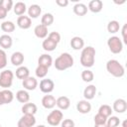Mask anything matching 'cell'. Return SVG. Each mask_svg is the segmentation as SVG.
<instances>
[{
  "mask_svg": "<svg viewBox=\"0 0 127 127\" xmlns=\"http://www.w3.org/2000/svg\"><path fill=\"white\" fill-rule=\"evenodd\" d=\"M95 49L91 46H87L82 49L80 54V64L84 67H91L95 62Z\"/></svg>",
  "mask_w": 127,
  "mask_h": 127,
  "instance_id": "1",
  "label": "cell"
},
{
  "mask_svg": "<svg viewBox=\"0 0 127 127\" xmlns=\"http://www.w3.org/2000/svg\"><path fill=\"white\" fill-rule=\"evenodd\" d=\"M54 65L58 70H65L73 65V58L68 53H63L56 59Z\"/></svg>",
  "mask_w": 127,
  "mask_h": 127,
  "instance_id": "2",
  "label": "cell"
},
{
  "mask_svg": "<svg viewBox=\"0 0 127 127\" xmlns=\"http://www.w3.org/2000/svg\"><path fill=\"white\" fill-rule=\"evenodd\" d=\"M106 69L114 77H122L125 73L124 66L117 60H109L106 63Z\"/></svg>",
  "mask_w": 127,
  "mask_h": 127,
  "instance_id": "3",
  "label": "cell"
},
{
  "mask_svg": "<svg viewBox=\"0 0 127 127\" xmlns=\"http://www.w3.org/2000/svg\"><path fill=\"white\" fill-rule=\"evenodd\" d=\"M107 46L112 54H120L123 50V43L117 36H112L107 40Z\"/></svg>",
  "mask_w": 127,
  "mask_h": 127,
  "instance_id": "4",
  "label": "cell"
},
{
  "mask_svg": "<svg viewBox=\"0 0 127 127\" xmlns=\"http://www.w3.org/2000/svg\"><path fill=\"white\" fill-rule=\"evenodd\" d=\"M13 79H14L13 71L10 69H4L0 73V86L3 87L4 89H8L12 85Z\"/></svg>",
  "mask_w": 127,
  "mask_h": 127,
  "instance_id": "5",
  "label": "cell"
},
{
  "mask_svg": "<svg viewBox=\"0 0 127 127\" xmlns=\"http://www.w3.org/2000/svg\"><path fill=\"white\" fill-rule=\"evenodd\" d=\"M64 114L60 109H55L51 111V113L47 116V122L51 126H58L63 121Z\"/></svg>",
  "mask_w": 127,
  "mask_h": 127,
  "instance_id": "6",
  "label": "cell"
},
{
  "mask_svg": "<svg viewBox=\"0 0 127 127\" xmlns=\"http://www.w3.org/2000/svg\"><path fill=\"white\" fill-rule=\"evenodd\" d=\"M36 124V118L35 115H28L23 114V116L19 119L17 126L18 127H33Z\"/></svg>",
  "mask_w": 127,
  "mask_h": 127,
  "instance_id": "7",
  "label": "cell"
},
{
  "mask_svg": "<svg viewBox=\"0 0 127 127\" xmlns=\"http://www.w3.org/2000/svg\"><path fill=\"white\" fill-rule=\"evenodd\" d=\"M55 88V83L51 78H44L40 81V90L43 93L50 94Z\"/></svg>",
  "mask_w": 127,
  "mask_h": 127,
  "instance_id": "8",
  "label": "cell"
},
{
  "mask_svg": "<svg viewBox=\"0 0 127 127\" xmlns=\"http://www.w3.org/2000/svg\"><path fill=\"white\" fill-rule=\"evenodd\" d=\"M112 110L117 113H124L127 110V102L123 98H118L113 102Z\"/></svg>",
  "mask_w": 127,
  "mask_h": 127,
  "instance_id": "9",
  "label": "cell"
},
{
  "mask_svg": "<svg viewBox=\"0 0 127 127\" xmlns=\"http://www.w3.org/2000/svg\"><path fill=\"white\" fill-rule=\"evenodd\" d=\"M17 26L23 30H27L32 26V20L29 16H19L17 19Z\"/></svg>",
  "mask_w": 127,
  "mask_h": 127,
  "instance_id": "10",
  "label": "cell"
},
{
  "mask_svg": "<svg viewBox=\"0 0 127 127\" xmlns=\"http://www.w3.org/2000/svg\"><path fill=\"white\" fill-rule=\"evenodd\" d=\"M22 85L26 90H34L38 86V80L33 76H28L27 78L23 79Z\"/></svg>",
  "mask_w": 127,
  "mask_h": 127,
  "instance_id": "11",
  "label": "cell"
},
{
  "mask_svg": "<svg viewBox=\"0 0 127 127\" xmlns=\"http://www.w3.org/2000/svg\"><path fill=\"white\" fill-rule=\"evenodd\" d=\"M42 105L46 109H53L56 106V97L51 94H47L42 98Z\"/></svg>",
  "mask_w": 127,
  "mask_h": 127,
  "instance_id": "12",
  "label": "cell"
},
{
  "mask_svg": "<svg viewBox=\"0 0 127 127\" xmlns=\"http://www.w3.org/2000/svg\"><path fill=\"white\" fill-rule=\"evenodd\" d=\"M76 109L79 113L81 114H86L88 112H90L91 110V104L89 103L88 100H79L76 103Z\"/></svg>",
  "mask_w": 127,
  "mask_h": 127,
  "instance_id": "13",
  "label": "cell"
},
{
  "mask_svg": "<svg viewBox=\"0 0 127 127\" xmlns=\"http://www.w3.org/2000/svg\"><path fill=\"white\" fill-rule=\"evenodd\" d=\"M56 105L60 110H66L70 106V100L67 96H60L56 99Z\"/></svg>",
  "mask_w": 127,
  "mask_h": 127,
  "instance_id": "14",
  "label": "cell"
},
{
  "mask_svg": "<svg viewBox=\"0 0 127 127\" xmlns=\"http://www.w3.org/2000/svg\"><path fill=\"white\" fill-rule=\"evenodd\" d=\"M53 64V59L50 55L48 54H43L39 57L38 59V65H42L45 66L47 68H49L51 65Z\"/></svg>",
  "mask_w": 127,
  "mask_h": 127,
  "instance_id": "15",
  "label": "cell"
},
{
  "mask_svg": "<svg viewBox=\"0 0 127 127\" xmlns=\"http://www.w3.org/2000/svg\"><path fill=\"white\" fill-rule=\"evenodd\" d=\"M11 64L15 66H21L24 63V55L21 52H14L11 56Z\"/></svg>",
  "mask_w": 127,
  "mask_h": 127,
  "instance_id": "16",
  "label": "cell"
},
{
  "mask_svg": "<svg viewBox=\"0 0 127 127\" xmlns=\"http://www.w3.org/2000/svg\"><path fill=\"white\" fill-rule=\"evenodd\" d=\"M34 34L39 39H46V37L48 36V27L42 24L37 25L34 29Z\"/></svg>",
  "mask_w": 127,
  "mask_h": 127,
  "instance_id": "17",
  "label": "cell"
},
{
  "mask_svg": "<svg viewBox=\"0 0 127 127\" xmlns=\"http://www.w3.org/2000/svg\"><path fill=\"white\" fill-rule=\"evenodd\" d=\"M38 111V107L35 103L27 102L22 106V112L23 114H28V115H35Z\"/></svg>",
  "mask_w": 127,
  "mask_h": 127,
  "instance_id": "18",
  "label": "cell"
},
{
  "mask_svg": "<svg viewBox=\"0 0 127 127\" xmlns=\"http://www.w3.org/2000/svg\"><path fill=\"white\" fill-rule=\"evenodd\" d=\"M13 45V40L8 34H4L0 37V47L2 50H8L12 47Z\"/></svg>",
  "mask_w": 127,
  "mask_h": 127,
  "instance_id": "19",
  "label": "cell"
},
{
  "mask_svg": "<svg viewBox=\"0 0 127 127\" xmlns=\"http://www.w3.org/2000/svg\"><path fill=\"white\" fill-rule=\"evenodd\" d=\"M103 8V3L101 0H91L88 3V10L92 13H99Z\"/></svg>",
  "mask_w": 127,
  "mask_h": 127,
  "instance_id": "20",
  "label": "cell"
},
{
  "mask_svg": "<svg viewBox=\"0 0 127 127\" xmlns=\"http://www.w3.org/2000/svg\"><path fill=\"white\" fill-rule=\"evenodd\" d=\"M70 47L75 50V51H79V50H82L83 47H84V41L82 38L78 37V36H75L73 38H71L70 40Z\"/></svg>",
  "mask_w": 127,
  "mask_h": 127,
  "instance_id": "21",
  "label": "cell"
},
{
  "mask_svg": "<svg viewBox=\"0 0 127 127\" xmlns=\"http://www.w3.org/2000/svg\"><path fill=\"white\" fill-rule=\"evenodd\" d=\"M41 13H42V8L38 4H32L28 8V15H29L30 18L36 19L41 15Z\"/></svg>",
  "mask_w": 127,
  "mask_h": 127,
  "instance_id": "22",
  "label": "cell"
},
{
  "mask_svg": "<svg viewBox=\"0 0 127 127\" xmlns=\"http://www.w3.org/2000/svg\"><path fill=\"white\" fill-rule=\"evenodd\" d=\"M95 94H96V87L93 84L87 85L84 88V90H83V96H84L85 100H91V99H93L94 96H95Z\"/></svg>",
  "mask_w": 127,
  "mask_h": 127,
  "instance_id": "23",
  "label": "cell"
},
{
  "mask_svg": "<svg viewBox=\"0 0 127 127\" xmlns=\"http://www.w3.org/2000/svg\"><path fill=\"white\" fill-rule=\"evenodd\" d=\"M16 99L20 102V103H27L30 100V94L26 89H21L18 90L16 93Z\"/></svg>",
  "mask_w": 127,
  "mask_h": 127,
  "instance_id": "24",
  "label": "cell"
},
{
  "mask_svg": "<svg viewBox=\"0 0 127 127\" xmlns=\"http://www.w3.org/2000/svg\"><path fill=\"white\" fill-rule=\"evenodd\" d=\"M28 76H30V70L27 66L21 65V66L17 67V69H16V77L17 78L23 80V79L27 78Z\"/></svg>",
  "mask_w": 127,
  "mask_h": 127,
  "instance_id": "25",
  "label": "cell"
},
{
  "mask_svg": "<svg viewBox=\"0 0 127 127\" xmlns=\"http://www.w3.org/2000/svg\"><path fill=\"white\" fill-rule=\"evenodd\" d=\"M13 9H14V13L18 16H22L25 14V12L27 11V6L24 2L22 1H19V2H16L13 6Z\"/></svg>",
  "mask_w": 127,
  "mask_h": 127,
  "instance_id": "26",
  "label": "cell"
},
{
  "mask_svg": "<svg viewBox=\"0 0 127 127\" xmlns=\"http://www.w3.org/2000/svg\"><path fill=\"white\" fill-rule=\"evenodd\" d=\"M87 6L83 3H76L73 6V13L77 16H84L87 13Z\"/></svg>",
  "mask_w": 127,
  "mask_h": 127,
  "instance_id": "27",
  "label": "cell"
},
{
  "mask_svg": "<svg viewBox=\"0 0 127 127\" xmlns=\"http://www.w3.org/2000/svg\"><path fill=\"white\" fill-rule=\"evenodd\" d=\"M57 46H58V44L55 43L54 41H52L49 38H46L43 41V43H42V47H43V49L46 52H53V51H55V49L57 48Z\"/></svg>",
  "mask_w": 127,
  "mask_h": 127,
  "instance_id": "28",
  "label": "cell"
},
{
  "mask_svg": "<svg viewBox=\"0 0 127 127\" xmlns=\"http://www.w3.org/2000/svg\"><path fill=\"white\" fill-rule=\"evenodd\" d=\"M120 30V25L119 22L116 20H112L110 22H108L107 24V31L110 34H115Z\"/></svg>",
  "mask_w": 127,
  "mask_h": 127,
  "instance_id": "29",
  "label": "cell"
},
{
  "mask_svg": "<svg viewBox=\"0 0 127 127\" xmlns=\"http://www.w3.org/2000/svg\"><path fill=\"white\" fill-rule=\"evenodd\" d=\"M53 23H54V15L53 14H51V13H45L42 16V19H41V24L42 25H44L46 27H49Z\"/></svg>",
  "mask_w": 127,
  "mask_h": 127,
  "instance_id": "30",
  "label": "cell"
},
{
  "mask_svg": "<svg viewBox=\"0 0 127 127\" xmlns=\"http://www.w3.org/2000/svg\"><path fill=\"white\" fill-rule=\"evenodd\" d=\"M1 30L7 34L12 33L15 30V24L12 21H4L1 24Z\"/></svg>",
  "mask_w": 127,
  "mask_h": 127,
  "instance_id": "31",
  "label": "cell"
},
{
  "mask_svg": "<svg viewBox=\"0 0 127 127\" xmlns=\"http://www.w3.org/2000/svg\"><path fill=\"white\" fill-rule=\"evenodd\" d=\"M2 92V96H3V101H4V104H8V103H11L14 99V94L11 90L9 89H3L1 90Z\"/></svg>",
  "mask_w": 127,
  "mask_h": 127,
  "instance_id": "32",
  "label": "cell"
},
{
  "mask_svg": "<svg viewBox=\"0 0 127 127\" xmlns=\"http://www.w3.org/2000/svg\"><path fill=\"white\" fill-rule=\"evenodd\" d=\"M112 111L113 110H112L111 106L110 105H107V104H102L99 107V109H98V113L101 114V115H103V116H105L106 118H108L109 116H111Z\"/></svg>",
  "mask_w": 127,
  "mask_h": 127,
  "instance_id": "33",
  "label": "cell"
},
{
  "mask_svg": "<svg viewBox=\"0 0 127 127\" xmlns=\"http://www.w3.org/2000/svg\"><path fill=\"white\" fill-rule=\"evenodd\" d=\"M94 78V74L90 69H84L81 72V79L84 82H91Z\"/></svg>",
  "mask_w": 127,
  "mask_h": 127,
  "instance_id": "34",
  "label": "cell"
},
{
  "mask_svg": "<svg viewBox=\"0 0 127 127\" xmlns=\"http://www.w3.org/2000/svg\"><path fill=\"white\" fill-rule=\"evenodd\" d=\"M120 124V120L117 116H109L107 118L106 121V125L107 127H118V125Z\"/></svg>",
  "mask_w": 127,
  "mask_h": 127,
  "instance_id": "35",
  "label": "cell"
},
{
  "mask_svg": "<svg viewBox=\"0 0 127 127\" xmlns=\"http://www.w3.org/2000/svg\"><path fill=\"white\" fill-rule=\"evenodd\" d=\"M48 69H49V68H47V67H45V66L38 65L37 68H36V70H35L36 76L39 77V78H44V77L47 75V73H48Z\"/></svg>",
  "mask_w": 127,
  "mask_h": 127,
  "instance_id": "36",
  "label": "cell"
},
{
  "mask_svg": "<svg viewBox=\"0 0 127 127\" xmlns=\"http://www.w3.org/2000/svg\"><path fill=\"white\" fill-rule=\"evenodd\" d=\"M7 65V55L4 50L0 49V69H3Z\"/></svg>",
  "mask_w": 127,
  "mask_h": 127,
  "instance_id": "37",
  "label": "cell"
},
{
  "mask_svg": "<svg viewBox=\"0 0 127 127\" xmlns=\"http://www.w3.org/2000/svg\"><path fill=\"white\" fill-rule=\"evenodd\" d=\"M107 118L99 113H97L94 116V125H102V124H106Z\"/></svg>",
  "mask_w": 127,
  "mask_h": 127,
  "instance_id": "38",
  "label": "cell"
},
{
  "mask_svg": "<svg viewBox=\"0 0 127 127\" xmlns=\"http://www.w3.org/2000/svg\"><path fill=\"white\" fill-rule=\"evenodd\" d=\"M0 6L3 7L4 9H6L7 12H9L13 8L14 4H13L12 0H0Z\"/></svg>",
  "mask_w": 127,
  "mask_h": 127,
  "instance_id": "39",
  "label": "cell"
},
{
  "mask_svg": "<svg viewBox=\"0 0 127 127\" xmlns=\"http://www.w3.org/2000/svg\"><path fill=\"white\" fill-rule=\"evenodd\" d=\"M48 38H49V39H51L52 41H54L55 43L59 44V43H60V41H61V34H60V33H58V32H52V33H50V34H49Z\"/></svg>",
  "mask_w": 127,
  "mask_h": 127,
  "instance_id": "40",
  "label": "cell"
},
{
  "mask_svg": "<svg viewBox=\"0 0 127 127\" xmlns=\"http://www.w3.org/2000/svg\"><path fill=\"white\" fill-rule=\"evenodd\" d=\"M62 127H74V121L72 119H64L61 122Z\"/></svg>",
  "mask_w": 127,
  "mask_h": 127,
  "instance_id": "41",
  "label": "cell"
},
{
  "mask_svg": "<svg viewBox=\"0 0 127 127\" xmlns=\"http://www.w3.org/2000/svg\"><path fill=\"white\" fill-rule=\"evenodd\" d=\"M121 34H122V40L124 44H127V24H124L122 29H121Z\"/></svg>",
  "mask_w": 127,
  "mask_h": 127,
  "instance_id": "42",
  "label": "cell"
},
{
  "mask_svg": "<svg viewBox=\"0 0 127 127\" xmlns=\"http://www.w3.org/2000/svg\"><path fill=\"white\" fill-rule=\"evenodd\" d=\"M56 4H57L58 6L64 8V7H65V6L68 5V1H67V0H57V1H56Z\"/></svg>",
  "mask_w": 127,
  "mask_h": 127,
  "instance_id": "43",
  "label": "cell"
},
{
  "mask_svg": "<svg viewBox=\"0 0 127 127\" xmlns=\"http://www.w3.org/2000/svg\"><path fill=\"white\" fill-rule=\"evenodd\" d=\"M7 13H8V12H7V10L0 6V20L5 19V18H6V16H7Z\"/></svg>",
  "mask_w": 127,
  "mask_h": 127,
  "instance_id": "44",
  "label": "cell"
},
{
  "mask_svg": "<svg viewBox=\"0 0 127 127\" xmlns=\"http://www.w3.org/2000/svg\"><path fill=\"white\" fill-rule=\"evenodd\" d=\"M0 105H4V101H3V96H2V92L0 91Z\"/></svg>",
  "mask_w": 127,
  "mask_h": 127,
  "instance_id": "45",
  "label": "cell"
},
{
  "mask_svg": "<svg viewBox=\"0 0 127 127\" xmlns=\"http://www.w3.org/2000/svg\"><path fill=\"white\" fill-rule=\"evenodd\" d=\"M122 127H127V121H126V120L123 121V123H122Z\"/></svg>",
  "mask_w": 127,
  "mask_h": 127,
  "instance_id": "46",
  "label": "cell"
},
{
  "mask_svg": "<svg viewBox=\"0 0 127 127\" xmlns=\"http://www.w3.org/2000/svg\"><path fill=\"white\" fill-rule=\"evenodd\" d=\"M94 127H107L106 124H102V125H94Z\"/></svg>",
  "mask_w": 127,
  "mask_h": 127,
  "instance_id": "47",
  "label": "cell"
},
{
  "mask_svg": "<svg viewBox=\"0 0 127 127\" xmlns=\"http://www.w3.org/2000/svg\"><path fill=\"white\" fill-rule=\"evenodd\" d=\"M36 127H46L45 125H38V126H36Z\"/></svg>",
  "mask_w": 127,
  "mask_h": 127,
  "instance_id": "48",
  "label": "cell"
},
{
  "mask_svg": "<svg viewBox=\"0 0 127 127\" xmlns=\"http://www.w3.org/2000/svg\"><path fill=\"white\" fill-rule=\"evenodd\" d=\"M0 127H2V126H1V125H0Z\"/></svg>",
  "mask_w": 127,
  "mask_h": 127,
  "instance_id": "49",
  "label": "cell"
}]
</instances>
